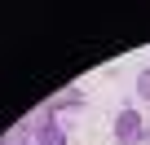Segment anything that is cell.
Returning a JSON list of instances; mask_svg holds the SVG:
<instances>
[{
	"mask_svg": "<svg viewBox=\"0 0 150 145\" xmlns=\"http://www.w3.org/2000/svg\"><path fill=\"white\" fill-rule=\"evenodd\" d=\"M137 97H141V101H150V66L137 75Z\"/></svg>",
	"mask_w": 150,
	"mask_h": 145,
	"instance_id": "5b68a950",
	"label": "cell"
},
{
	"mask_svg": "<svg viewBox=\"0 0 150 145\" xmlns=\"http://www.w3.org/2000/svg\"><path fill=\"white\" fill-rule=\"evenodd\" d=\"M80 106H84V92H80V88H62L57 97H49L44 114H57V110H80Z\"/></svg>",
	"mask_w": 150,
	"mask_h": 145,
	"instance_id": "3957f363",
	"label": "cell"
},
{
	"mask_svg": "<svg viewBox=\"0 0 150 145\" xmlns=\"http://www.w3.org/2000/svg\"><path fill=\"white\" fill-rule=\"evenodd\" d=\"M31 132H35V123L27 119V123H18V127H9L0 136V145H31Z\"/></svg>",
	"mask_w": 150,
	"mask_h": 145,
	"instance_id": "277c9868",
	"label": "cell"
},
{
	"mask_svg": "<svg viewBox=\"0 0 150 145\" xmlns=\"http://www.w3.org/2000/svg\"><path fill=\"white\" fill-rule=\"evenodd\" d=\"M115 141H119V145H146V119H141L132 106H124V110L115 114Z\"/></svg>",
	"mask_w": 150,
	"mask_h": 145,
	"instance_id": "6da1fadb",
	"label": "cell"
},
{
	"mask_svg": "<svg viewBox=\"0 0 150 145\" xmlns=\"http://www.w3.org/2000/svg\"><path fill=\"white\" fill-rule=\"evenodd\" d=\"M31 123H35L31 145H66V132H62V123H57L53 114H35Z\"/></svg>",
	"mask_w": 150,
	"mask_h": 145,
	"instance_id": "7a4b0ae2",
	"label": "cell"
}]
</instances>
